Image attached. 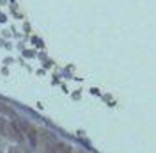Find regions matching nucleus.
<instances>
[{"label":"nucleus","instance_id":"nucleus-1","mask_svg":"<svg viewBox=\"0 0 156 153\" xmlns=\"http://www.w3.org/2000/svg\"><path fill=\"white\" fill-rule=\"evenodd\" d=\"M14 153H18V151H14Z\"/></svg>","mask_w":156,"mask_h":153}]
</instances>
